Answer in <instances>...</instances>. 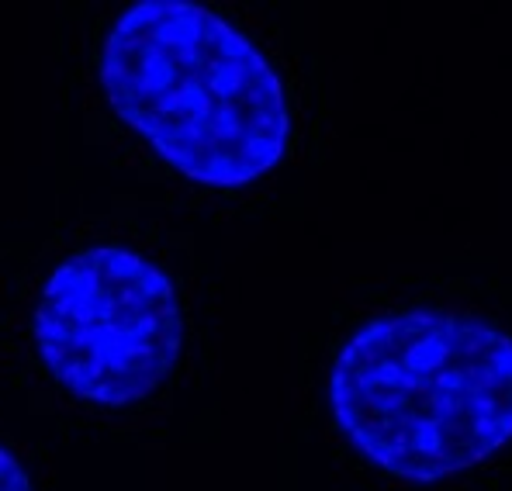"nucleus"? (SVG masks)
<instances>
[{"label": "nucleus", "mask_w": 512, "mask_h": 491, "mask_svg": "<svg viewBox=\"0 0 512 491\" xmlns=\"http://www.w3.org/2000/svg\"><path fill=\"white\" fill-rule=\"evenodd\" d=\"M108 108L180 177L239 191L277 170L291 108L250 35L194 0L128 4L101 45Z\"/></svg>", "instance_id": "obj_1"}, {"label": "nucleus", "mask_w": 512, "mask_h": 491, "mask_svg": "<svg viewBox=\"0 0 512 491\" xmlns=\"http://www.w3.org/2000/svg\"><path fill=\"white\" fill-rule=\"evenodd\" d=\"M329 412L343 440L391 478H457L512 443V336L440 308L371 319L336 353Z\"/></svg>", "instance_id": "obj_2"}, {"label": "nucleus", "mask_w": 512, "mask_h": 491, "mask_svg": "<svg viewBox=\"0 0 512 491\" xmlns=\"http://www.w3.org/2000/svg\"><path fill=\"white\" fill-rule=\"evenodd\" d=\"M42 367L73 398L132 409L170 381L184 353L173 277L128 246H87L45 277L32 312Z\"/></svg>", "instance_id": "obj_3"}, {"label": "nucleus", "mask_w": 512, "mask_h": 491, "mask_svg": "<svg viewBox=\"0 0 512 491\" xmlns=\"http://www.w3.org/2000/svg\"><path fill=\"white\" fill-rule=\"evenodd\" d=\"M0 491H35L25 464H21V460L14 457V450H7L4 443H0Z\"/></svg>", "instance_id": "obj_4"}]
</instances>
